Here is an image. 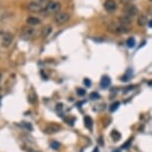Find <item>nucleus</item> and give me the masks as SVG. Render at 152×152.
<instances>
[{"mask_svg":"<svg viewBox=\"0 0 152 152\" xmlns=\"http://www.w3.org/2000/svg\"><path fill=\"white\" fill-rule=\"evenodd\" d=\"M148 23V19L147 17L145 16V15H139L138 16V19H137V24L138 26H140V27H144V26H146Z\"/></svg>","mask_w":152,"mask_h":152,"instance_id":"obj_12","label":"nucleus"},{"mask_svg":"<svg viewBox=\"0 0 152 152\" xmlns=\"http://www.w3.org/2000/svg\"><path fill=\"white\" fill-rule=\"evenodd\" d=\"M103 6H104V9H105L107 12H113L117 8V4L115 0H106V1L104 2Z\"/></svg>","mask_w":152,"mask_h":152,"instance_id":"obj_9","label":"nucleus"},{"mask_svg":"<svg viewBox=\"0 0 152 152\" xmlns=\"http://www.w3.org/2000/svg\"><path fill=\"white\" fill-rule=\"evenodd\" d=\"M61 8V4L57 1H49L45 6V11L47 13H57Z\"/></svg>","mask_w":152,"mask_h":152,"instance_id":"obj_5","label":"nucleus"},{"mask_svg":"<svg viewBox=\"0 0 152 152\" xmlns=\"http://www.w3.org/2000/svg\"><path fill=\"white\" fill-rule=\"evenodd\" d=\"M27 9L29 10L30 12H33V13H40L43 10V6L41 5V3H39V2L31 1L27 5Z\"/></svg>","mask_w":152,"mask_h":152,"instance_id":"obj_7","label":"nucleus"},{"mask_svg":"<svg viewBox=\"0 0 152 152\" xmlns=\"http://www.w3.org/2000/svg\"><path fill=\"white\" fill-rule=\"evenodd\" d=\"M112 137L114 138L115 140H117V139H119L120 137H121V135L118 133V131H112Z\"/></svg>","mask_w":152,"mask_h":152,"instance_id":"obj_18","label":"nucleus"},{"mask_svg":"<svg viewBox=\"0 0 152 152\" xmlns=\"http://www.w3.org/2000/svg\"><path fill=\"white\" fill-rule=\"evenodd\" d=\"M118 106H119V102H114V103H112L111 106H110V111L111 112L115 111V110L118 108Z\"/></svg>","mask_w":152,"mask_h":152,"instance_id":"obj_17","label":"nucleus"},{"mask_svg":"<svg viewBox=\"0 0 152 152\" xmlns=\"http://www.w3.org/2000/svg\"><path fill=\"white\" fill-rule=\"evenodd\" d=\"M13 40H14V34L9 32V31H6V32L3 33L1 38V45L4 48H8V47L11 45Z\"/></svg>","mask_w":152,"mask_h":152,"instance_id":"obj_3","label":"nucleus"},{"mask_svg":"<svg viewBox=\"0 0 152 152\" xmlns=\"http://www.w3.org/2000/svg\"><path fill=\"white\" fill-rule=\"evenodd\" d=\"M92 119L90 118L89 116H85L84 117V124L85 126L88 128V129H90L91 127H92Z\"/></svg>","mask_w":152,"mask_h":152,"instance_id":"obj_15","label":"nucleus"},{"mask_svg":"<svg viewBox=\"0 0 152 152\" xmlns=\"http://www.w3.org/2000/svg\"><path fill=\"white\" fill-rule=\"evenodd\" d=\"M123 13H124V15H127V16L132 18L138 13V9L134 4L128 3L125 5L124 8H123Z\"/></svg>","mask_w":152,"mask_h":152,"instance_id":"obj_6","label":"nucleus"},{"mask_svg":"<svg viewBox=\"0 0 152 152\" xmlns=\"http://www.w3.org/2000/svg\"><path fill=\"white\" fill-rule=\"evenodd\" d=\"M126 44H127V46L129 47V48H131V47H134V45H135V39L132 38V37L128 38V40L126 41Z\"/></svg>","mask_w":152,"mask_h":152,"instance_id":"obj_16","label":"nucleus"},{"mask_svg":"<svg viewBox=\"0 0 152 152\" xmlns=\"http://www.w3.org/2000/svg\"><path fill=\"white\" fill-rule=\"evenodd\" d=\"M113 152H120V150H114Z\"/></svg>","mask_w":152,"mask_h":152,"instance_id":"obj_28","label":"nucleus"},{"mask_svg":"<svg viewBox=\"0 0 152 152\" xmlns=\"http://www.w3.org/2000/svg\"><path fill=\"white\" fill-rule=\"evenodd\" d=\"M107 29H108L110 32L115 33V34H122V33H127L129 31V28L128 26H125L119 23L118 21H112L110 22L108 25H107Z\"/></svg>","mask_w":152,"mask_h":152,"instance_id":"obj_1","label":"nucleus"},{"mask_svg":"<svg viewBox=\"0 0 152 152\" xmlns=\"http://www.w3.org/2000/svg\"><path fill=\"white\" fill-rule=\"evenodd\" d=\"M98 97H99V95H98V94H96V93L91 94V98H98Z\"/></svg>","mask_w":152,"mask_h":152,"instance_id":"obj_23","label":"nucleus"},{"mask_svg":"<svg viewBox=\"0 0 152 152\" xmlns=\"http://www.w3.org/2000/svg\"><path fill=\"white\" fill-rule=\"evenodd\" d=\"M51 32H52V26L51 25H46L45 27L42 29V31H41V36L45 38V37H47V36L50 35Z\"/></svg>","mask_w":152,"mask_h":152,"instance_id":"obj_14","label":"nucleus"},{"mask_svg":"<svg viewBox=\"0 0 152 152\" xmlns=\"http://www.w3.org/2000/svg\"><path fill=\"white\" fill-rule=\"evenodd\" d=\"M130 142H131V139H129V140H128V141H127V142H126V143H125V144H123V145H122V147H121V148H123V149H126V148L128 147V146H129V144H130Z\"/></svg>","mask_w":152,"mask_h":152,"instance_id":"obj_21","label":"nucleus"},{"mask_svg":"<svg viewBox=\"0 0 152 152\" xmlns=\"http://www.w3.org/2000/svg\"><path fill=\"white\" fill-rule=\"evenodd\" d=\"M129 1H130V0H121V2H122V3H123V4H125V5L129 3Z\"/></svg>","mask_w":152,"mask_h":152,"instance_id":"obj_24","label":"nucleus"},{"mask_svg":"<svg viewBox=\"0 0 152 152\" xmlns=\"http://www.w3.org/2000/svg\"><path fill=\"white\" fill-rule=\"evenodd\" d=\"M51 147L55 149V150H57V149H59L60 147V144L58 142H56V141H53V142L51 143Z\"/></svg>","mask_w":152,"mask_h":152,"instance_id":"obj_19","label":"nucleus"},{"mask_svg":"<svg viewBox=\"0 0 152 152\" xmlns=\"http://www.w3.org/2000/svg\"><path fill=\"white\" fill-rule=\"evenodd\" d=\"M69 19H70L69 14L64 11L57 12L54 16V22L56 23L57 25H63L69 21Z\"/></svg>","mask_w":152,"mask_h":152,"instance_id":"obj_2","label":"nucleus"},{"mask_svg":"<svg viewBox=\"0 0 152 152\" xmlns=\"http://www.w3.org/2000/svg\"><path fill=\"white\" fill-rule=\"evenodd\" d=\"M26 23H27L28 25L30 26H35V25H39L41 23V20L39 19L37 17H28L27 19H26Z\"/></svg>","mask_w":152,"mask_h":152,"instance_id":"obj_11","label":"nucleus"},{"mask_svg":"<svg viewBox=\"0 0 152 152\" xmlns=\"http://www.w3.org/2000/svg\"><path fill=\"white\" fill-rule=\"evenodd\" d=\"M60 129H61V126L59 124H57V123H50V124H48L44 128L43 131L46 134H54V133L58 132Z\"/></svg>","mask_w":152,"mask_h":152,"instance_id":"obj_8","label":"nucleus"},{"mask_svg":"<svg viewBox=\"0 0 152 152\" xmlns=\"http://www.w3.org/2000/svg\"><path fill=\"white\" fill-rule=\"evenodd\" d=\"M94 152H98V149H97V148H96V149H95V150H94Z\"/></svg>","mask_w":152,"mask_h":152,"instance_id":"obj_27","label":"nucleus"},{"mask_svg":"<svg viewBox=\"0 0 152 152\" xmlns=\"http://www.w3.org/2000/svg\"><path fill=\"white\" fill-rule=\"evenodd\" d=\"M110 83H111V81H110V78L108 76H103V77L101 78V81H100V86L102 88H107L109 87Z\"/></svg>","mask_w":152,"mask_h":152,"instance_id":"obj_13","label":"nucleus"},{"mask_svg":"<svg viewBox=\"0 0 152 152\" xmlns=\"http://www.w3.org/2000/svg\"><path fill=\"white\" fill-rule=\"evenodd\" d=\"M148 24H149V26H151V27H152V21H151L150 23H149V22H148Z\"/></svg>","mask_w":152,"mask_h":152,"instance_id":"obj_26","label":"nucleus"},{"mask_svg":"<svg viewBox=\"0 0 152 152\" xmlns=\"http://www.w3.org/2000/svg\"><path fill=\"white\" fill-rule=\"evenodd\" d=\"M77 93H78V95H80V96H84L86 91L82 88H77Z\"/></svg>","mask_w":152,"mask_h":152,"instance_id":"obj_20","label":"nucleus"},{"mask_svg":"<svg viewBox=\"0 0 152 152\" xmlns=\"http://www.w3.org/2000/svg\"><path fill=\"white\" fill-rule=\"evenodd\" d=\"M1 82H2V73L0 72V88H1Z\"/></svg>","mask_w":152,"mask_h":152,"instance_id":"obj_25","label":"nucleus"},{"mask_svg":"<svg viewBox=\"0 0 152 152\" xmlns=\"http://www.w3.org/2000/svg\"><path fill=\"white\" fill-rule=\"evenodd\" d=\"M118 22L125 26H129L132 23V18L127 16V15H123V16H120L118 18Z\"/></svg>","mask_w":152,"mask_h":152,"instance_id":"obj_10","label":"nucleus"},{"mask_svg":"<svg viewBox=\"0 0 152 152\" xmlns=\"http://www.w3.org/2000/svg\"><path fill=\"white\" fill-rule=\"evenodd\" d=\"M84 82H85L86 86H88V87L90 86V80H89V79H84Z\"/></svg>","mask_w":152,"mask_h":152,"instance_id":"obj_22","label":"nucleus"},{"mask_svg":"<svg viewBox=\"0 0 152 152\" xmlns=\"http://www.w3.org/2000/svg\"><path fill=\"white\" fill-rule=\"evenodd\" d=\"M35 36V29L32 26H28V27H24L21 32V38L23 40H30Z\"/></svg>","mask_w":152,"mask_h":152,"instance_id":"obj_4","label":"nucleus"}]
</instances>
